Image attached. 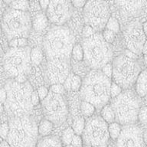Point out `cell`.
<instances>
[{"mask_svg": "<svg viewBox=\"0 0 147 147\" xmlns=\"http://www.w3.org/2000/svg\"><path fill=\"white\" fill-rule=\"evenodd\" d=\"M110 78L101 71L92 70L85 77L80 87V95L84 101L91 103L95 108H103L110 98Z\"/></svg>", "mask_w": 147, "mask_h": 147, "instance_id": "obj_1", "label": "cell"}, {"mask_svg": "<svg viewBox=\"0 0 147 147\" xmlns=\"http://www.w3.org/2000/svg\"><path fill=\"white\" fill-rule=\"evenodd\" d=\"M6 100L4 108L12 117L28 116L33 109L32 94L33 89L29 82L19 84L15 80H9L5 86Z\"/></svg>", "mask_w": 147, "mask_h": 147, "instance_id": "obj_2", "label": "cell"}, {"mask_svg": "<svg viewBox=\"0 0 147 147\" xmlns=\"http://www.w3.org/2000/svg\"><path fill=\"white\" fill-rule=\"evenodd\" d=\"M74 44V37L70 29L62 25L51 28L44 40V48L50 59L69 60Z\"/></svg>", "mask_w": 147, "mask_h": 147, "instance_id": "obj_3", "label": "cell"}, {"mask_svg": "<svg viewBox=\"0 0 147 147\" xmlns=\"http://www.w3.org/2000/svg\"><path fill=\"white\" fill-rule=\"evenodd\" d=\"M9 126L7 142L11 147H35L38 130L33 118L28 116L12 117Z\"/></svg>", "mask_w": 147, "mask_h": 147, "instance_id": "obj_4", "label": "cell"}, {"mask_svg": "<svg viewBox=\"0 0 147 147\" xmlns=\"http://www.w3.org/2000/svg\"><path fill=\"white\" fill-rule=\"evenodd\" d=\"M84 60L94 70L102 69L112 60L113 51L102 34L94 33L82 41Z\"/></svg>", "mask_w": 147, "mask_h": 147, "instance_id": "obj_5", "label": "cell"}, {"mask_svg": "<svg viewBox=\"0 0 147 147\" xmlns=\"http://www.w3.org/2000/svg\"><path fill=\"white\" fill-rule=\"evenodd\" d=\"M139 97L137 94H136L133 90H126L113 98L111 107L118 123L126 126L132 125L136 122L141 108Z\"/></svg>", "mask_w": 147, "mask_h": 147, "instance_id": "obj_6", "label": "cell"}, {"mask_svg": "<svg viewBox=\"0 0 147 147\" xmlns=\"http://www.w3.org/2000/svg\"><path fill=\"white\" fill-rule=\"evenodd\" d=\"M32 27V18L28 11H18L10 8L3 14L2 31L9 41L18 38H27Z\"/></svg>", "mask_w": 147, "mask_h": 147, "instance_id": "obj_7", "label": "cell"}, {"mask_svg": "<svg viewBox=\"0 0 147 147\" xmlns=\"http://www.w3.org/2000/svg\"><path fill=\"white\" fill-rule=\"evenodd\" d=\"M112 77L114 83L122 89L127 90L136 81L141 72L140 64L136 59H133L125 55H119L113 63Z\"/></svg>", "mask_w": 147, "mask_h": 147, "instance_id": "obj_8", "label": "cell"}, {"mask_svg": "<svg viewBox=\"0 0 147 147\" xmlns=\"http://www.w3.org/2000/svg\"><path fill=\"white\" fill-rule=\"evenodd\" d=\"M31 48L29 47L11 48L3 57L5 72L11 78L27 74L31 71Z\"/></svg>", "mask_w": 147, "mask_h": 147, "instance_id": "obj_9", "label": "cell"}, {"mask_svg": "<svg viewBox=\"0 0 147 147\" xmlns=\"http://www.w3.org/2000/svg\"><path fill=\"white\" fill-rule=\"evenodd\" d=\"M82 135L83 141L86 146L105 147L110 138L108 123L102 117H91L85 123Z\"/></svg>", "mask_w": 147, "mask_h": 147, "instance_id": "obj_10", "label": "cell"}, {"mask_svg": "<svg viewBox=\"0 0 147 147\" xmlns=\"http://www.w3.org/2000/svg\"><path fill=\"white\" fill-rule=\"evenodd\" d=\"M110 18V8L104 0H88L84 7L85 23L95 31L106 27Z\"/></svg>", "mask_w": 147, "mask_h": 147, "instance_id": "obj_11", "label": "cell"}, {"mask_svg": "<svg viewBox=\"0 0 147 147\" xmlns=\"http://www.w3.org/2000/svg\"><path fill=\"white\" fill-rule=\"evenodd\" d=\"M42 107L47 119L53 123L61 124L66 120L68 110L66 101L61 94L50 91L42 100Z\"/></svg>", "mask_w": 147, "mask_h": 147, "instance_id": "obj_12", "label": "cell"}, {"mask_svg": "<svg viewBox=\"0 0 147 147\" xmlns=\"http://www.w3.org/2000/svg\"><path fill=\"white\" fill-rule=\"evenodd\" d=\"M46 11L51 22L60 26L71 18L73 14V5L71 0H50Z\"/></svg>", "mask_w": 147, "mask_h": 147, "instance_id": "obj_13", "label": "cell"}, {"mask_svg": "<svg viewBox=\"0 0 147 147\" xmlns=\"http://www.w3.org/2000/svg\"><path fill=\"white\" fill-rule=\"evenodd\" d=\"M124 39L127 49L137 56L140 55L146 40L142 25L139 22H133L127 25L124 31Z\"/></svg>", "mask_w": 147, "mask_h": 147, "instance_id": "obj_14", "label": "cell"}, {"mask_svg": "<svg viewBox=\"0 0 147 147\" xmlns=\"http://www.w3.org/2000/svg\"><path fill=\"white\" fill-rule=\"evenodd\" d=\"M71 67L69 60L50 59L48 60L46 74L48 81L51 84H64V80L70 74Z\"/></svg>", "mask_w": 147, "mask_h": 147, "instance_id": "obj_15", "label": "cell"}, {"mask_svg": "<svg viewBox=\"0 0 147 147\" xmlns=\"http://www.w3.org/2000/svg\"><path fill=\"white\" fill-rule=\"evenodd\" d=\"M116 147H146L142 130L135 125H126L117 140Z\"/></svg>", "mask_w": 147, "mask_h": 147, "instance_id": "obj_16", "label": "cell"}, {"mask_svg": "<svg viewBox=\"0 0 147 147\" xmlns=\"http://www.w3.org/2000/svg\"><path fill=\"white\" fill-rule=\"evenodd\" d=\"M122 15L126 17L140 14L147 5V0H115Z\"/></svg>", "mask_w": 147, "mask_h": 147, "instance_id": "obj_17", "label": "cell"}, {"mask_svg": "<svg viewBox=\"0 0 147 147\" xmlns=\"http://www.w3.org/2000/svg\"><path fill=\"white\" fill-rule=\"evenodd\" d=\"M136 91L140 97H144L147 93V71H141L136 81Z\"/></svg>", "mask_w": 147, "mask_h": 147, "instance_id": "obj_18", "label": "cell"}, {"mask_svg": "<svg viewBox=\"0 0 147 147\" xmlns=\"http://www.w3.org/2000/svg\"><path fill=\"white\" fill-rule=\"evenodd\" d=\"M81 84H82V81L79 76L76 75L74 74H70L66 80H64L63 86L64 89L78 91L80 90Z\"/></svg>", "mask_w": 147, "mask_h": 147, "instance_id": "obj_19", "label": "cell"}, {"mask_svg": "<svg viewBox=\"0 0 147 147\" xmlns=\"http://www.w3.org/2000/svg\"><path fill=\"white\" fill-rule=\"evenodd\" d=\"M35 147H63L61 140L57 136H43L37 142Z\"/></svg>", "mask_w": 147, "mask_h": 147, "instance_id": "obj_20", "label": "cell"}, {"mask_svg": "<svg viewBox=\"0 0 147 147\" xmlns=\"http://www.w3.org/2000/svg\"><path fill=\"white\" fill-rule=\"evenodd\" d=\"M48 25V18L43 13L37 14L32 20V27L38 32H42Z\"/></svg>", "mask_w": 147, "mask_h": 147, "instance_id": "obj_21", "label": "cell"}, {"mask_svg": "<svg viewBox=\"0 0 147 147\" xmlns=\"http://www.w3.org/2000/svg\"><path fill=\"white\" fill-rule=\"evenodd\" d=\"M101 117L107 123H113L116 120L114 111L113 110L111 105L107 104V105H105L102 108V110H101Z\"/></svg>", "mask_w": 147, "mask_h": 147, "instance_id": "obj_22", "label": "cell"}, {"mask_svg": "<svg viewBox=\"0 0 147 147\" xmlns=\"http://www.w3.org/2000/svg\"><path fill=\"white\" fill-rule=\"evenodd\" d=\"M38 134L42 136H47L51 134L53 130V123L48 119H43L38 126Z\"/></svg>", "mask_w": 147, "mask_h": 147, "instance_id": "obj_23", "label": "cell"}, {"mask_svg": "<svg viewBox=\"0 0 147 147\" xmlns=\"http://www.w3.org/2000/svg\"><path fill=\"white\" fill-rule=\"evenodd\" d=\"M121 130L122 128L120 124L117 123V122H113V123H111L108 125L109 135L112 140H117V138L119 137L120 133H121Z\"/></svg>", "mask_w": 147, "mask_h": 147, "instance_id": "obj_24", "label": "cell"}, {"mask_svg": "<svg viewBox=\"0 0 147 147\" xmlns=\"http://www.w3.org/2000/svg\"><path fill=\"white\" fill-rule=\"evenodd\" d=\"M31 62L34 65H38L41 63L43 60V53L39 48H34L31 50L30 54Z\"/></svg>", "mask_w": 147, "mask_h": 147, "instance_id": "obj_25", "label": "cell"}, {"mask_svg": "<svg viewBox=\"0 0 147 147\" xmlns=\"http://www.w3.org/2000/svg\"><path fill=\"white\" fill-rule=\"evenodd\" d=\"M85 127V120L83 117H80L76 119L74 121L72 125V129L75 135L80 136L83 134V132L84 130Z\"/></svg>", "mask_w": 147, "mask_h": 147, "instance_id": "obj_26", "label": "cell"}, {"mask_svg": "<svg viewBox=\"0 0 147 147\" xmlns=\"http://www.w3.org/2000/svg\"><path fill=\"white\" fill-rule=\"evenodd\" d=\"M11 9L22 11H28L29 8L28 0H15L10 3Z\"/></svg>", "mask_w": 147, "mask_h": 147, "instance_id": "obj_27", "label": "cell"}, {"mask_svg": "<svg viewBox=\"0 0 147 147\" xmlns=\"http://www.w3.org/2000/svg\"><path fill=\"white\" fill-rule=\"evenodd\" d=\"M95 107L87 101H83L80 105V110L84 117H90L93 116L95 112Z\"/></svg>", "mask_w": 147, "mask_h": 147, "instance_id": "obj_28", "label": "cell"}, {"mask_svg": "<svg viewBox=\"0 0 147 147\" xmlns=\"http://www.w3.org/2000/svg\"><path fill=\"white\" fill-rule=\"evenodd\" d=\"M71 55L74 58L78 61H81L82 60H84V50L82 46L80 45H76L74 46Z\"/></svg>", "mask_w": 147, "mask_h": 147, "instance_id": "obj_29", "label": "cell"}, {"mask_svg": "<svg viewBox=\"0 0 147 147\" xmlns=\"http://www.w3.org/2000/svg\"><path fill=\"white\" fill-rule=\"evenodd\" d=\"M75 135L72 128H67L64 131L62 134V142L66 146L71 144V141L73 140L74 136Z\"/></svg>", "mask_w": 147, "mask_h": 147, "instance_id": "obj_30", "label": "cell"}, {"mask_svg": "<svg viewBox=\"0 0 147 147\" xmlns=\"http://www.w3.org/2000/svg\"><path fill=\"white\" fill-rule=\"evenodd\" d=\"M107 29L110 30L113 33H118L119 32V24L117 19L115 18H110L106 25Z\"/></svg>", "mask_w": 147, "mask_h": 147, "instance_id": "obj_31", "label": "cell"}, {"mask_svg": "<svg viewBox=\"0 0 147 147\" xmlns=\"http://www.w3.org/2000/svg\"><path fill=\"white\" fill-rule=\"evenodd\" d=\"M28 41L25 38H18L11 39L9 41V46L11 48H22L27 45Z\"/></svg>", "mask_w": 147, "mask_h": 147, "instance_id": "obj_32", "label": "cell"}, {"mask_svg": "<svg viewBox=\"0 0 147 147\" xmlns=\"http://www.w3.org/2000/svg\"><path fill=\"white\" fill-rule=\"evenodd\" d=\"M138 119L143 125H147V107H142L140 108L138 113Z\"/></svg>", "mask_w": 147, "mask_h": 147, "instance_id": "obj_33", "label": "cell"}, {"mask_svg": "<svg viewBox=\"0 0 147 147\" xmlns=\"http://www.w3.org/2000/svg\"><path fill=\"white\" fill-rule=\"evenodd\" d=\"M122 92V88L116 83H111L110 86V97L115 98Z\"/></svg>", "mask_w": 147, "mask_h": 147, "instance_id": "obj_34", "label": "cell"}, {"mask_svg": "<svg viewBox=\"0 0 147 147\" xmlns=\"http://www.w3.org/2000/svg\"><path fill=\"white\" fill-rule=\"evenodd\" d=\"M103 39L105 40L108 44L113 43V41H114L115 38V33L110 31V30L106 29L105 31H103V34H102Z\"/></svg>", "mask_w": 147, "mask_h": 147, "instance_id": "obj_35", "label": "cell"}, {"mask_svg": "<svg viewBox=\"0 0 147 147\" xmlns=\"http://www.w3.org/2000/svg\"><path fill=\"white\" fill-rule=\"evenodd\" d=\"M9 132V123H4L0 126V136L2 139H6Z\"/></svg>", "mask_w": 147, "mask_h": 147, "instance_id": "obj_36", "label": "cell"}, {"mask_svg": "<svg viewBox=\"0 0 147 147\" xmlns=\"http://www.w3.org/2000/svg\"><path fill=\"white\" fill-rule=\"evenodd\" d=\"M83 144H84V141H83L82 137L80 136H74L71 145H72L74 147H83Z\"/></svg>", "mask_w": 147, "mask_h": 147, "instance_id": "obj_37", "label": "cell"}, {"mask_svg": "<svg viewBox=\"0 0 147 147\" xmlns=\"http://www.w3.org/2000/svg\"><path fill=\"white\" fill-rule=\"evenodd\" d=\"M64 91V86L61 84H53L51 87V92H53L55 94H62Z\"/></svg>", "mask_w": 147, "mask_h": 147, "instance_id": "obj_38", "label": "cell"}, {"mask_svg": "<svg viewBox=\"0 0 147 147\" xmlns=\"http://www.w3.org/2000/svg\"><path fill=\"white\" fill-rule=\"evenodd\" d=\"M102 72L103 73L104 75H106L107 78H112V73H113V67L112 65L110 64H107L106 65L102 67Z\"/></svg>", "mask_w": 147, "mask_h": 147, "instance_id": "obj_39", "label": "cell"}, {"mask_svg": "<svg viewBox=\"0 0 147 147\" xmlns=\"http://www.w3.org/2000/svg\"><path fill=\"white\" fill-rule=\"evenodd\" d=\"M94 34V30L89 25H86L83 29V36L84 38H87L89 37L92 36Z\"/></svg>", "mask_w": 147, "mask_h": 147, "instance_id": "obj_40", "label": "cell"}, {"mask_svg": "<svg viewBox=\"0 0 147 147\" xmlns=\"http://www.w3.org/2000/svg\"><path fill=\"white\" fill-rule=\"evenodd\" d=\"M37 93L38 94V96L39 98H40V100H43L44 99H45L46 96H48L49 91H48V90L45 87H39Z\"/></svg>", "mask_w": 147, "mask_h": 147, "instance_id": "obj_41", "label": "cell"}, {"mask_svg": "<svg viewBox=\"0 0 147 147\" xmlns=\"http://www.w3.org/2000/svg\"><path fill=\"white\" fill-rule=\"evenodd\" d=\"M71 1L73 6L78 8V9L84 7L87 2V0H71Z\"/></svg>", "mask_w": 147, "mask_h": 147, "instance_id": "obj_42", "label": "cell"}, {"mask_svg": "<svg viewBox=\"0 0 147 147\" xmlns=\"http://www.w3.org/2000/svg\"><path fill=\"white\" fill-rule=\"evenodd\" d=\"M32 103L33 106H35L37 104H38L39 101H40V98H39L38 94L37 93V91H33L32 94Z\"/></svg>", "mask_w": 147, "mask_h": 147, "instance_id": "obj_43", "label": "cell"}, {"mask_svg": "<svg viewBox=\"0 0 147 147\" xmlns=\"http://www.w3.org/2000/svg\"><path fill=\"white\" fill-rule=\"evenodd\" d=\"M49 2H50V0H39L40 6L43 10H47Z\"/></svg>", "mask_w": 147, "mask_h": 147, "instance_id": "obj_44", "label": "cell"}, {"mask_svg": "<svg viewBox=\"0 0 147 147\" xmlns=\"http://www.w3.org/2000/svg\"><path fill=\"white\" fill-rule=\"evenodd\" d=\"M5 100H6V91L5 88H1L0 89V101L2 103H4Z\"/></svg>", "mask_w": 147, "mask_h": 147, "instance_id": "obj_45", "label": "cell"}, {"mask_svg": "<svg viewBox=\"0 0 147 147\" xmlns=\"http://www.w3.org/2000/svg\"><path fill=\"white\" fill-rule=\"evenodd\" d=\"M15 81L19 83V84H23V83L26 82L25 75H24V74H20V75L17 76V77L15 78Z\"/></svg>", "mask_w": 147, "mask_h": 147, "instance_id": "obj_46", "label": "cell"}, {"mask_svg": "<svg viewBox=\"0 0 147 147\" xmlns=\"http://www.w3.org/2000/svg\"><path fill=\"white\" fill-rule=\"evenodd\" d=\"M125 56H126V57H129V58H133V59H136L138 57V56L136 54H134L133 52H132V51H130L129 50H126L125 51Z\"/></svg>", "mask_w": 147, "mask_h": 147, "instance_id": "obj_47", "label": "cell"}, {"mask_svg": "<svg viewBox=\"0 0 147 147\" xmlns=\"http://www.w3.org/2000/svg\"><path fill=\"white\" fill-rule=\"evenodd\" d=\"M142 139H143L145 145L147 146V129L142 131Z\"/></svg>", "mask_w": 147, "mask_h": 147, "instance_id": "obj_48", "label": "cell"}, {"mask_svg": "<svg viewBox=\"0 0 147 147\" xmlns=\"http://www.w3.org/2000/svg\"><path fill=\"white\" fill-rule=\"evenodd\" d=\"M142 30H143V32H144L145 35L147 38V22H144L142 24Z\"/></svg>", "mask_w": 147, "mask_h": 147, "instance_id": "obj_49", "label": "cell"}, {"mask_svg": "<svg viewBox=\"0 0 147 147\" xmlns=\"http://www.w3.org/2000/svg\"><path fill=\"white\" fill-rule=\"evenodd\" d=\"M142 53H143L144 55L147 54V38L146 40V41H145L144 45H143V47H142Z\"/></svg>", "mask_w": 147, "mask_h": 147, "instance_id": "obj_50", "label": "cell"}, {"mask_svg": "<svg viewBox=\"0 0 147 147\" xmlns=\"http://www.w3.org/2000/svg\"><path fill=\"white\" fill-rule=\"evenodd\" d=\"M0 147H11L10 146L9 142H7V141H2L1 143H0Z\"/></svg>", "mask_w": 147, "mask_h": 147, "instance_id": "obj_51", "label": "cell"}, {"mask_svg": "<svg viewBox=\"0 0 147 147\" xmlns=\"http://www.w3.org/2000/svg\"><path fill=\"white\" fill-rule=\"evenodd\" d=\"M3 110H4V105H3V103L0 101V114L3 112Z\"/></svg>", "mask_w": 147, "mask_h": 147, "instance_id": "obj_52", "label": "cell"}, {"mask_svg": "<svg viewBox=\"0 0 147 147\" xmlns=\"http://www.w3.org/2000/svg\"><path fill=\"white\" fill-rule=\"evenodd\" d=\"M2 1H4L5 3H8V4H10L11 2H12L13 1H15V0H2Z\"/></svg>", "mask_w": 147, "mask_h": 147, "instance_id": "obj_53", "label": "cell"}, {"mask_svg": "<svg viewBox=\"0 0 147 147\" xmlns=\"http://www.w3.org/2000/svg\"><path fill=\"white\" fill-rule=\"evenodd\" d=\"M144 61L146 63V65L147 66V54L144 55Z\"/></svg>", "mask_w": 147, "mask_h": 147, "instance_id": "obj_54", "label": "cell"}, {"mask_svg": "<svg viewBox=\"0 0 147 147\" xmlns=\"http://www.w3.org/2000/svg\"><path fill=\"white\" fill-rule=\"evenodd\" d=\"M2 46H1V45H0V56L2 55Z\"/></svg>", "mask_w": 147, "mask_h": 147, "instance_id": "obj_55", "label": "cell"}, {"mask_svg": "<svg viewBox=\"0 0 147 147\" xmlns=\"http://www.w3.org/2000/svg\"><path fill=\"white\" fill-rule=\"evenodd\" d=\"M145 100H146V101H147V93H146V95H145Z\"/></svg>", "mask_w": 147, "mask_h": 147, "instance_id": "obj_56", "label": "cell"}, {"mask_svg": "<svg viewBox=\"0 0 147 147\" xmlns=\"http://www.w3.org/2000/svg\"><path fill=\"white\" fill-rule=\"evenodd\" d=\"M2 0H0V8L2 6Z\"/></svg>", "mask_w": 147, "mask_h": 147, "instance_id": "obj_57", "label": "cell"}, {"mask_svg": "<svg viewBox=\"0 0 147 147\" xmlns=\"http://www.w3.org/2000/svg\"><path fill=\"white\" fill-rule=\"evenodd\" d=\"M67 147H74V146H73L72 145H68V146H67Z\"/></svg>", "mask_w": 147, "mask_h": 147, "instance_id": "obj_58", "label": "cell"}, {"mask_svg": "<svg viewBox=\"0 0 147 147\" xmlns=\"http://www.w3.org/2000/svg\"><path fill=\"white\" fill-rule=\"evenodd\" d=\"M85 147H94V146H86Z\"/></svg>", "mask_w": 147, "mask_h": 147, "instance_id": "obj_59", "label": "cell"}, {"mask_svg": "<svg viewBox=\"0 0 147 147\" xmlns=\"http://www.w3.org/2000/svg\"><path fill=\"white\" fill-rule=\"evenodd\" d=\"M28 1H31V0H28Z\"/></svg>", "mask_w": 147, "mask_h": 147, "instance_id": "obj_60", "label": "cell"}, {"mask_svg": "<svg viewBox=\"0 0 147 147\" xmlns=\"http://www.w3.org/2000/svg\"><path fill=\"white\" fill-rule=\"evenodd\" d=\"M104 1H105V0H104Z\"/></svg>", "mask_w": 147, "mask_h": 147, "instance_id": "obj_61", "label": "cell"}]
</instances>
